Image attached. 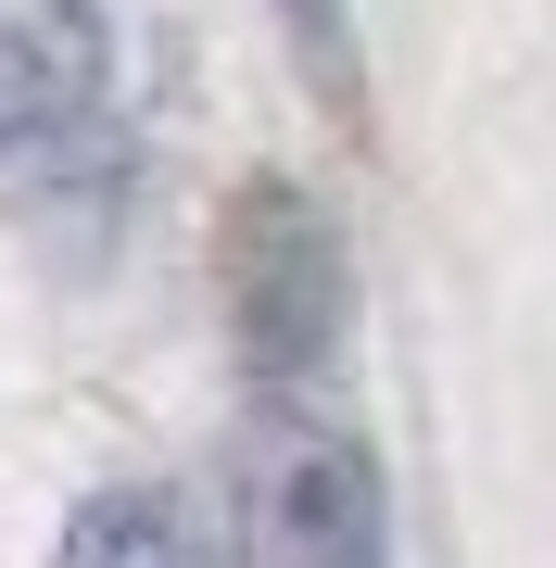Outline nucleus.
Returning a JSON list of instances; mask_svg holds the SVG:
<instances>
[{"label":"nucleus","instance_id":"nucleus-3","mask_svg":"<svg viewBox=\"0 0 556 568\" xmlns=\"http://www.w3.org/2000/svg\"><path fill=\"white\" fill-rule=\"evenodd\" d=\"M51 568H215V556H203V530H190L165 493H89V506L63 518Z\"/></svg>","mask_w":556,"mask_h":568},{"label":"nucleus","instance_id":"nucleus-4","mask_svg":"<svg viewBox=\"0 0 556 568\" xmlns=\"http://www.w3.org/2000/svg\"><path fill=\"white\" fill-rule=\"evenodd\" d=\"M291 13H304V26H330V0H291Z\"/></svg>","mask_w":556,"mask_h":568},{"label":"nucleus","instance_id":"nucleus-2","mask_svg":"<svg viewBox=\"0 0 556 568\" xmlns=\"http://www.w3.org/2000/svg\"><path fill=\"white\" fill-rule=\"evenodd\" d=\"M102 102V13L89 0H0V140H51Z\"/></svg>","mask_w":556,"mask_h":568},{"label":"nucleus","instance_id":"nucleus-1","mask_svg":"<svg viewBox=\"0 0 556 568\" xmlns=\"http://www.w3.org/2000/svg\"><path fill=\"white\" fill-rule=\"evenodd\" d=\"M241 568H380V467L354 429L279 405L241 443Z\"/></svg>","mask_w":556,"mask_h":568}]
</instances>
